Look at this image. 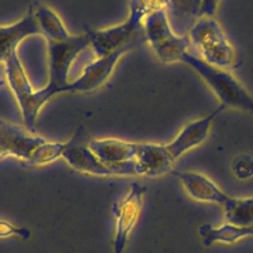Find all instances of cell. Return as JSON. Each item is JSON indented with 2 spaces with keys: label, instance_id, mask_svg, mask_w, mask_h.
<instances>
[{
  "label": "cell",
  "instance_id": "8",
  "mask_svg": "<svg viewBox=\"0 0 253 253\" xmlns=\"http://www.w3.org/2000/svg\"><path fill=\"white\" fill-rule=\"evenodd\" d=\"M144 192L145 187L133 182L125 199L113 205L112 210L117 218L114 253H123L128 233L131 231L138 218L142 207V197Z\"/></svg>",
  "mask_w": 253,
  "mask_h": 253
},
{
  "label": "cell",
  "instance_id": "17",
  "mask_svg": "<svg viewBox=\"0 0 253 253\" xmlns=\"http://www.w3.org/2000/svg\"><path fill=\"white\" fill-rule=\"evenodd\" d=\"M198 233L205 246H211L213 243L231 244L243 237L253 236V226L240 227L227 222L214 227L211 223H204L199 227Z\"/></svg>",
  "mask_w": 253,
  "mask_h": 253
},
{
  "label": "cell",
  "instance_id": "21",
  "mask_svg": "<svg viewBox=\"0 0 253 253\" xmlns=\"http://www.w3.org/2000/svg\"><path fill=\"white\" fill-rule=\"evenodd\" d=\"M30 231L25 227L15 226L8 221L0 220V238H7L10 236H18L22 239H29Z\"/></svg>",
  "mask_w": 253,
  "mask_h": 253
},
{
  "label": "cell",
  "instance_id": "19",
  "mask_svg": "<svg viewBox=\"0 0 253 253\" xmlns=\"http://www.w3.org/2000/svg\"><path fill=\"white\" fill-rule=\"evenodd\" d=\"M64 147L65 142H49L46 140L33 151L28 163L32 165L50 163L62 156Z\"/></svg>",
  "mask_w": 253,
  "mask_h": 253
},
{
  "label": "cell",
  "instance_id": "2",
  "mask_svg": "<svg viewBox=\"0 0 253 253\" xmlns=\"http://www.w3.org/2000/svg\"><path fill=\"white\" fill-rule=\"evenodd\" d=\"M187 36L191 47L206 63L226 70L236 65V50L219 23L212 16L200 17Z\"/></svg>",
  "mask_w": 253,
  "mask_h": 253
},
{
  "label": "cell",
  "instance_id": "14",
  "mask_svg": "<svg viewBox=\"0 0 253 253\" xmlns=\"http://www.w3.org/2000/svg\"><path fill=\"white\" fill-rule=\"evenodd\" d=\"M137 175L158 177L169 172L174 160L167 151L165 144L138 143L135 156Z\"/></svg>",
  "mask_w": 253,
  "mask_h": 253
},
{
  "label": "cell",
  "instance_id": "23",
  "mask_svg": "<svg viewBox=\"0 0 253 253\" xmlns=\"http://www.w3.org/2000/svg\"><path fill=\"white\" fill-rule=\"evenodd\" d=\"M5 84H6V80H5V78H4L3 76H1V75H0V89H1L2 87H4V86H5Z\"/></svg>",
  "mask_w": 253,
  "mask_h": 253
},
{
  "label": "cell",
  "instance_id": "4",
  "mask_svg": "<svg viewBox=\"0 0 253 253\" xmlns=\"http://www.w3.org/2000/svg\"><path fill=\"white\" fill-rule=\"evenodd\" d=\"M181 62L191 66L204 79L224 108L253 114V97L228 70L213 67L191 52L185 53Z\"/></svg>",
  "mask_w": 253,
  "mask_h": 253
},
{
  "label": "cell",
  "instance_id": "15",
  "mask_svg": "<svg viewBox=\"0 0 253 253\" xmlns=\"http://www.w3.org/2000/svg\"><path fill=\"white\" fill-rule=\"evenodd\" d=\"M88 146L103 163L112 165L135 159L138 143L119 138H91Z\"/></svg>",
  "mask_w": 253,
  "mask_h": 253
},
{
  "label": "cell",
  "instance_id": "18",
  "mask_svg": "<svg viewBox=\"0 0 253 253\" xmlns=\"http://www.w3.org/2000/svg\"><path fill=\"white\" fill-rule=\"evenodd\" d=\"M224 218L228 223L240 227L253 226V197H230L222 205Z\"/></svg>",
  "mask_w": 253,
  "mask_h": 253
},
{
  "label": "cell",
  "instance_id": "9",
  "mask_svg": "<svg viewBox=\"0 0 253 253\" xmlns=\"http://www.w3.org/2000/svg\"><path fill=\"white\" fill-rule=\"evenodd\" d=\"M45 141L25 127L0 119V158L14 156L29 162L33 151Z\"/></svg>",
  "mask_w": 253,
  "mask_h": 253
},
{
  "label": "cell",
  "instance_id": "16",
  "mask_svg": "<svg viewBox=\"0 0 253 253\" xmlns=\"http://www.w3.org/2000/svg\"><path fill=\"white\" fill-rule=\"evenodd\" d=\"M30 6L41 33L47 42H64L71 37L59 15L47 4L37 2Z\"/></svg>",
  "mask_w": 253,
  "mask_h": 253
},
{
  "label": "cell",
  "instance_id": "7",
  "mask_svg": "<svg viewBox=\"0 0 253 253\" xmlns=\"http://www.w3.org/2000/svg\"><path fill=\"white\" fill-rule=\"evenodd\" d=\"M141 43L143 42H131L103 57L95 59L84 67L82 74L78 78L68 83L65 87V92L87 94L97 91L108 81L120 57Z\"/></svg>",
  "mask_w": 253,
  "mask_h": 253
},
{
  "label": "cell",
  "instance_id": "3",
  "mask_svg": "<svg viewBox=\"0 0 253 253\" xmlns=\"http://www.w3.org/2000/svg\"><path fill=\"white\" fill-rule=\"evenodd\" d=\"M152 11L154 10L144 0H130L129 15L125 22L107 29L90 31V47L97 58L131 42H146L143 20Z\"/></svg>",
  "mask_w": 253,
  "mask_h": 253
},
{
  "label": "cell",
  "instance_id": "1",
  "mask_svg": "<svg viewBox=\"0 0 253 253\" xmlns=\"http://www.w3.org/2000/svg\"><path fill=\"white\" fill-rule=\"evenodd\" d=\"M90 46V33L71 36L64 42H47L49 79L40 89L27 90L18 99L23 123L27 129L34 132L35 124L42 108L55 95L65 93L68 85V72L78 54Z\"/></svg>",
  "mask_w": 253,
  "mask_h": 253
},
{
  "label": "cell",
  "instance_id": "13",
  "mask_svg": "<svg viewBox=\"0 0 253 253\" xmlns=\"http://www.w3.org/2000/svg\"><path fill=\"white\" fill-rule=\"evenodd\" d=\"M173 31L187 36L194 23L202 17L204 0H158Z\"/></svg>",
  "mask_w": 253,
  "mask_h": 253
},
{
  "label": "cell",
  "instance_id": "6",
  "mask_svg": "<svg viewBox=\"0 0 253 253\" xmlns=\"http://www.w3.org/2000/svg\"><path fill=\"white\" fill-rule=\"evenodd\" d=\"M90 139L85 128L79 126L73 136L65 142L61 157L73 169L100 176L137 175L135 159L112 165L105 164L89 148L88 142Z\"/></svg>",
  "mask_w": 253,
  "mask_h": 253
},
{
  "label": "cell",
  "instance_id": "22",
  "mask_svg": "<svg viewBox=\"0 0 253 253\" xmlns=\"http://www.w3.org/2000/svg\"><path fill=\"white\" fill-rule=\"evenodd\" d=\"M220 0H204L202 17L203 16H213L216 8L218 7Z\"/></svg>",
  "mask_w": 253,
  "mask_h": 253
},
{
  "label": "cell",
  "instance_id": "12",
  "mask_svg": "<svg viewBox=\"0 0 253 253\" xmlns=\"http://www.w3.org/2000/svg\"><path fill=\"white\" fill-rule=\"evenodd\" d=\"M187 194L198 202L214 203L222 205L229 198L219 187L206 175L194 171H173Z\"/></svg>",
  "mask_w": 253,
  "mask_h": 253
},
{
  "label": "cell",
  "instance_id": "10",
  "mask_svg": "<svg viewBox=\"0 0 253 253\" xmlns=\"http://www.w3.org/2000/svg\"><path fill=\"white\" fill-rule=\"evenodd\" d=\"M223 109L224 107L219 105L208 116L188 123L181 128L171 142L165 144L167 151L174 161L189 150L201 145L207 139L212 121Z\"/></svg>",
  "mask_w": 253,
  "mask_h": 253
},
{
  "label": "cell",
  "instance_id": "20",
  "mask_svg": "<svg viewBox=\"0 0 253 253\" xmlns=\"http://www.w3.org/2000/svg\"><path fill=\"white\" fill-rule=\"evenodd\" d=\"M232 172L239 180H246L253 176V156L240 154L232 162Z\"/></svg>",
  "mask_w": 253,
  "mask_h": 253
},
{
  "label": "cell",
  "instance_id": "11",
  "mask_svg": "<svg viewBox=\"0 0 253 253\" xmlns=\"http://www.w3.org/2000/svg\"><path fill=\"white\" fill-rule=\"evenodd\" d=\"M34 35H42V33L29 6L26 15L20 20L13 24L0 25V62L4 63L17 52V47L22 41Z\"/></svg>",
  "mask_w": 253,
  "mask_h": 253
},
{
  "label": "cell",
  "instance_id": "5",
  "mask_svg": "<svg viewBox=\"0 0 253 253\" xmlns=\"http://www.w3.org/2000/svg\"><path fill=\"white\" fill-rule=\"evenodd\" d=\"M143 30L145 41L162 63L182 61L184 54L190 52L188 36H179L173 31L165 11L161 8L150 12L144 18Z\"/></svg>",
  "mask_w": 253,
  "mask_h": 253
}]
</instances>
